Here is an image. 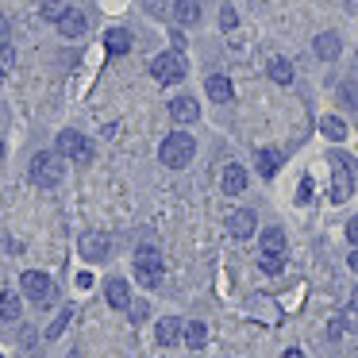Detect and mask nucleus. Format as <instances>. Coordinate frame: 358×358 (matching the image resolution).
<instances>
[{"mask_svg":"<svg viewBox=\"0 0 358 358\" xmlns=\"http://www.w3.org/2000/svg\"><path fill=\"white\" fill-rule=\"evenodd\" d=\"M85 27H89V20H85L81 8H62V16H58V31H62L66 39H81Z\"/></svg>","mask_w":358,"mask_h":358,"instance_id":"obj_9","label":"nucleus"},{"mask_svg":"<svg viewBox=\"0 0 358 358\" xmlns=\"http://www.w3.org/2000/svg\"><path fill=\"white\" fill-rule=\"evenodd\" d=\"M181 331H185V327H181L178 316H162V320H158V327H155V339L162 343V347H178Z\"/></svg>","mask_w":358,"mask_h":358,"instance_id":"obj_12","label":"nucleus"},{"mask_svg":"<svg viewBox=\"0 0 358 358\" xmlns=\"http://www.w3.org/2000/svg\"><path fill=\"white\" fill-rule=\"evenodd\" d=\"M255 212L250 208H235L231 216H227V231L235 235V239H250V235H255Z\"/></svg>","mask_w":358,"mask_h":358,"instance_id":"obj_10","label":"nucleus"},{"mask_svg":"<svg viewBox=\"0 0 358 358\" xmlns=\"http://www.w3.org/2000/svg\"><path fill=\"white\" fill-rule=\"evenodd\" d=\"M350 308H358V285H355V293H350Z\"/></svg>","mask_w":358,"mask_h":358,"instance_id":"obj_40","label":"nucleus"},{"mask_svg":"<svg viewBox=\"0 0 358 358\" xmlns=\"http://www.w3.org/2000/svg\"><path fill=\"white\" fill-rule=\"evenodd\" d=\"M262 250H270V255H285V231H281V227H266L262 231Z\"/></svg>","mask_w":358,"mask_h":358,"instance_id":"obj_22","label":"nucleus"},{"mask_svg":"<svg viewBox=\"0 0 358 358\" xmlns=\"http://www.w3.org/2000/svg\"><path fill=\"white\" fill-rule=\"evenodd\" d=\"M12 62H16V55H12V47H0V78L12 70Z\"/></svg>","mask_w":358,"mask_h":358,"instance_id":"obj_30","label":"nucleus"},{"mask_svg":"<svg viewBox=\"0 0 358 358\" xmlns=\"http://www.w3.org/2000/svg\"><path fill=\"white\" fill-rule=\"evenodd\" d=\"M70 316H73V308H62V316H58V320H55V324H50V327H47V335H50V339H58V335H62V331H66V324H70Z\"/></svg>","mask_w":358,"mask_h":358,"instance_id":"obj_28","label":"nucleus"},{"mask_svg":"<svg viewBox=\"0 0 358 358\" xmlns=\"http://www.w3.org/2000/svg\"><path fill=\"white\" fill-rule=\"evenodd\" d=\"M270 78L278 81V85H289V81H293V62H289V58H273V62H270Z\"/></svg>","mask_w":358,"mask_h":358,"instance_id":"obj_24","label":"nucleus"},{"mask_svg":"<svg viewBox=\"0 0 358 358\" xmlns=\"http://www.w3.org/2000/svg\"><path fill=\"white\" fill-rule=\"evenodd\" d=\"M281 358H304V350H296V347H293V350H285Z\"/></svg>","mask_w":358,"mask_h":358,"instance_id":"obj_39","label":"nucleus"},{"mask_svg":"<svg viewBox=\"0 0 358 358\" xmlns=\"http://www.w3.org/2000/svg\"><path fill=\"white\" fill-rule=\"evenodd\" d=\"M170 120H178V124H196V120H201V104H196L193 96H173Z\"/></svg>","mask_w":358,"mask_h":358,"instance_id":"obj_11","label":"nucleus"},{"mask_svg":"<svg viewBox=\"0 0 358 358\" xmlns=\"http://www.w3.org/2000/svg\"><path fill=\"white\" fill-rule=\"evenodd\" d=\"M0 162H4V143H0Z\"/></svg>","mask_w":358,"mask_h":358,"instance_id":"obj_41","label":"nucleus"},{"mask_svg":"<svg viewBox=\"0 0 358 358\" xmlns=\"http://www.w3.org/2000/svg\"><path fill=\"white\" fill-rule=\"evenodd\" d=\"M104 47H108L112 58L127 55V50H131V31H124V27H112V31L104 35Z\"/></svg>","mask_w":358,"mask_h":358,"instance_id":"obj_17","label":"nucleus"},{"mask_svg":"<svg viewBox=\"0 0 358 358\" xmlns=\"http://www.w3.org/2000/svg\"><path fill=\"white\" fill-rule=\"evenodd\" d=\"M320 131H324L327 139H335V143L347 139V124H343L339 116H324V120H320Z\"/></svg>","mask_w":358,"mask_h":358,"instance_id":"obj_23","label":"nucleus"},{"mask_svg":"<svg viewBox=\"0 0 358 358\" xmlns=\"http://www.w3.org/2000/svg\"><path fill=\"white\" fill-rule=\"evenodd\" d=\"M255 162H258V173H262V178H273V173L281 170V150L262 147V150L255 155Z\"/></svg>","mask_w":358,"mask_h":358,"instance_id":"obj_18","label":"nucleus"},{"mask_svg":"<svg viewBox=\"0 0 358 358\" xmlns=\"http://www.w3.org/2000/svg\"><path fill=\"white\" fill-rule=\"evenodd\" d=\"M58 155L70 158V162H89V143L81 131H73V127H66V131H58Z\"/></svg>","mask_w":358,"mask_h":358,"instance_id":"obj_6","label":"nucleus"},{"mask_svg":"<svg viewBox=\"0 0 358 358\" xmlns=\"http://www.w3.org/2000/svg\"><path fill=\"white\" fill-rule=\"evenodd\" d=\"M147 12H155V16H166V4H162V0H147Z\"/></svg>","mask_w":358,"mask_h":358,"instance_id":"obj_35","label":"nucleus"},{"mask_svg":"<svg viewBox=\"0 0 358 358\" xmlns=\"http://www.w3.org/2000/svg\"><path fill=\"white\" fill-rule=\"evenodd\" d=\"M312 47H316V58H324V62H331V58H339L343 43H339V35H335V31H320Z\"/></svg>","mask_w":358,"mask_h":358,"instance_id":"obj_16","label":"nucleus"},{"mask_svg":"<svg viewBox=\"0 0 358 358\" xmlns=\"http://www.w3.org/2000/svg\"><path fill=\"white\" fill-rule=\"evenodd\" d=\"M220 27H224V31H235V27H239V16H235L231 4H224V8H220Z\"/></svg>","mask_w":358,"mask_h":358,"instance_id":"obj_27","label":"nucleus"},{"mask_svg":"<svg viewBox=\"0 0 358 358\" xmlns=\"http://www.w3.org/2000/svg\"><path fill=\"white\" fill-rule=\"evenodd\" d=\"M66 158L58 155V150H43V155H35L31 158V181L35 185H43V189H55L58 181L66 178Z\"/></svg>","mask_w":358,"mask_h":358,"instance_id":"obj_2","label":"nucleus"},{"mask_svg":"<svg viewBox=\"0 0 358 358\" xmlns=\"http://www.w3.org/2000/svg\"><path fill=\"white\" fill-rule=\"evenodd\" d=\"M258 266H262V273H281L285 270V255H270V250H262V255H258Z\"/></svg>","mask_w":358,"mask_h":358,"instance_id":"obj_25","label":"nucleus"},{"mask_svg":"<svg viewBox=\"0 0 358 358\" xmlns=\"http://www.w3.org/2000/svg\"><path fill=\"white\" fill-rule=\"evenodd\" d=\"M339 320H343V327H350V331H358V308H347Z\"/></svg>","mask_w":358,"mask_h":358,"instance_id":"obj_32","label":"nucleus"},{"mask_svg":"<svg viewBox=\"0 0 358 358\" xmlns=\"http://www.w3.org/2000/svg\"><path fill=\"white\" fill-rule=\"evenodd\" d=\"M43 16H47L50 24H58V16H62V4H55V0H50V4H43Z\"/></svg>","mask_w":358,"mask_h":358,"instance_id":"obj_31","label":"nucleus"},{"mask_svg":"<svg viewBox=\"0 0 358 358\" xmlns=\"http://www.w3.org/2000/svg\"><path fill=\"white\" fill-rule=\"evenodd\" d=\"M220 185H224L227 196H239L243 189H247V170H243L239 162H227V166H224V178H220Z\"/></svg>","mask_w":358,"mask_h":358,"instance_id":"obj_13","label":"nucleus"},{"mask_svg":"<svg viewBox=\"0 0 358 358\" xmlns=\"http://www.w3.org/2000/svg\"><path fill=\"white\" fill-rule=\"evenodd\" d=\"M173 16H178V24L193 27L196 20H201V4H196V0H173Z\"/></svg>","mask_w":358,"mask_h":358,"instance_id":"obj_19","label":"nucleus"},{"mask_svg":"<svg viewBox=\"0 0 358 358\" xmlns=\"http://www.w3.org/2000/svg\"><path fill=\"white\" fill-rule=\"evenodd\" d=\"M327 331H331V339H339V335H343V320L335 316V320H331V327H327Z\"/></svg>","mask_w":358,"mask_h":358,"instance_id":"obj_37","label":"nucleus"},{"mask_svg":"<svg viewBox=\"0 0 358 358\" xmlns=\"http://www.w3.org/2000/svg\"><path fill=\"white\" fill-rule=\"evenodd\" d=\"M308 196H312V185H308V181H301V189H296V201L308 204Z\"/></svg>","mask_w":358,"mask_h":358,"instance_id":"obj_33","label":"nucleus"},{"mask_svg":"<svg viewBox=\"0 0 358 358\" xmlns=\"http://www.w3.org/2000/svg\"><path fill=\"white\" fill-rule=\"evenodd\" d=\"M104 296H108L112 308H127V304H131V289H127L124 278H108V281H104Z\"/></svg>","mask_w":358,"mask_h":358,"instance_id":"obj_15","label":"nucleus"},{"mask_svg":"<svg viewBox=\"0 0 358 358\" xmlns=\"http://www.w3.org/2000/svg\"><path fill=\"white\" fill-rule=\"evenodd\" d=\"M181 339H185V347H189V350H201L204 343H208V327H204L201 320H193V324H185Z\"/></svg>","mask_w":358,"mask_h":358,"instance_id":"obj_20","label":"nucleus"},{"mask_svg":"<svg viewBox=\"0 0 358 358\" xmlns=\"http://www.w3.org/2000/svg\"><path fill=\"white\" fill-rule=\"evenodd\" d=\"M347 239H350V243H355V247H358V216H355V220H350V224H347Z\"/></svg>","mask_w":358,"mask_h":358,"instance_id":"obj_34","label":"nucleus"},{"mask_svg":"<svg viewBox=\"0 0 358 358\" xmlns=\"http://www.w3.org/2000/svg\"><path fill=\"white\" fill-rule=\"evenodd\" d=\"M196 155V143L189 131H170L162 139V147H158V158H162V166H170V170H185L189 162H193Z\"/></svg>","mask_w":358,"mask_h":358,"instance_id":"obj_1","label":"nucleus"},{"mask_svg":"<svg viewBox=\"0 0 358 358\" xmlns=\"http://www.w3.org/2000/svg\"><path fill=\"white\" fill-rule=\"evenodd\" d=\"M127 312H131V320H135V324H143V320H147V301H131V304H127Z\"/></svg>","mask_w":358,"mask_h":358,"instance_id":"obj_29","label":"nucleus"},{"mask_svg":"<svg viewBox=\"0 0 358 358\" xmlns=\"http://www.w3.org/2000/svg\"><path fill=\"white\" fill-rule=\"evenodd\" d=\"M331 166H335V178H331V201H335V204H343L350 193H355V173H350V162H347V158H339V155L331 158Z\"/></svg>","mask_w":358,"mask_h":358,"instance_id":"obj_7","label":"nucleus"},{"mask_svg":"<svg viewBox=\"0 0 358 358\" xmlns=\"http://www.w3.org/2000/svg\"><path fill=\"white\" fill-rule=\"evenodd\" d=\"M204 93H208V101H216V104H227L235 96V89H231V81L224 78V73H212L208 81H204Z\"/></svg>","mask_w":358,"mask_h":358,"instance_id":"obj_14","label":"nucleus"},{"mask_svg":"<svg viewBox=\"0 0 358 358\" xmlns=\"http://www.w3.org/2000/svg\"><path fill=\"white\" fill-rule=\"evenodd\" d=\"M135 278H139V285H147V289L162 285V255H158L155 247H147V243L135 250Z\"/></svg>","mask_w":358,"mask_h":358,"instance_id":"obj_4","label":"nucleus"},{"mask_svg":"<svg viewBox=\"0 0 358 358\" xmlns=\"http://www.w3.org/2000/svg\"><path fill=\"white\" fill-rule=\"evenodd\" d=\"M20 296L12 293V289H4V293H0V320H4V324H16L20 320Z\"/></svg>","mask_w":358,"mask_h":358,"instance_id":"obj_21","label":"nucleus"},{"mask_svg":"<svg viewBox=\"0 0 358 358\" xmlns=\"http://www.w3.org/2000/svg\"><path fill=\"white\" fill-rule=\"evenodd\" d=\"M20 285H24L27 301H35V304H50V301H55V281H50L43 270H27L24 278H20Z\"/></svg>","mask_w":358,"mask_h":358,"instance_id":"obj_5","label":"nucleus"},{"mask_svg":"<svg viewBox=\"0 0 358 358\" xmlns=\"http://www.w3.org/2000/svg\"><path fill=\"white\" fill-rule=\"evenodd\" d=\"M347 266H350V270L358 273V247H355V250H350V255H347Z\"/></svg>","mask_w":358,"mask_h":358,"instance_id":"obj_38","label":"nucleus"},{"mask_svg":"<svg viewBox=\"0 0 358 358\" xmlns=\"http://www.w3.org/2000/svg\"><path fill=\"white\" fill-rule=\"evenodd\" d=\"M0 47H8V20L0 16Z\"/></svg>","mask_w":358,"mask_h":358,"instance_id":"obj_36","label":"nucleus"},{"mask_svg":"<svg viewBox=\"0 0 358 358\" xmlns=\"http://www.w3.org/2000/svg\"><path fill=\"white\" fill-rule=\"evenodd\" d=\"M339 104L358 108V85H355V81H343V85H339Z\"/></svg>","mask_w":358,"mask_h":358,"instance_id":"obj_26","label":"nucleus"},{"mask_svg":"<svg viewBox=\"0 0 358 358\" xmlns=\"http://www.w3.org/2000/svg\"><path fill=\"white\" fill-rule=\"evenodd\" d=\"M150 78L158 81V85H178L181 78H185V58L178 55V50H162V55L150 58Z\"/></svg>","mask_w":358,"mask_h":358,"instance_id":"obj_3","label":"nucleus"},{"mask_svg":"<svg viewBox=\"0 0 358 358\" xmlns=\"http://www.w3.org/2000/svg\"><path fill=\"white\" fill-rule=\"evenodd\" d=\"M108 255H112V243H108L104 231H85L81 235V258H85V262H108Z\"/></svg>","mask_w":358,"mask_h":358,"instance_id":"obj_8","label":"nucleus"}]
</instances>
